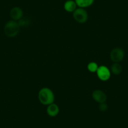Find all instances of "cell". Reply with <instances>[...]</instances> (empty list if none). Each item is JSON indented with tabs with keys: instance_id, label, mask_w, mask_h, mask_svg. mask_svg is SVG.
<instances>
[{
	"instance_id": "277c9868",
	"label": "cell",
	"mask_w": 128,
	"mask_h": 128,
	"mask_svg": "<svg viewBox=\"0 0 128 128\" xmlns=\"http://www.w3.org/2000/svg\"><path fill=\"white\" fill-rule=\"evenodd\" d=\"M124 51L120 48H115L110 52V58L114 63H119L123 60L124 57Z\"/></svg>"
},
{
	"instance_id": "8992f818",
	"label": "cell",
	"mask_w": 128,
	"mask_h": 128,
	"mask_svg": "<svg viewBox=\"0 0 128 128\" xmlns=\"http://www.w3.org/2000/svg\"><path fill=\"white\" fill-rule=\"evenodd\" d=\"M92 98L96 102L99 103L105 102L107 99V96L104 92L100 90H96L92 92Z\"/></svg>"
},
{
	"instance_id": "30bf717a",
	"label": "cell",
	"mask_w": 128,
	"mask_h": 128,
	"mask_svg": "<svg viewBox=\"0 0 128 128\" xmlns=\"http://www.w3.org/2000/svg\"><path fill=\"white\" fill-rule=\"evenodd\" d=\"M76 4L80 8H87L93 4L94 0H75Z\"/></svg>"
},
{
	"instance_id": "4fadbf2b",
	"label": "cell",
	"mask_w": 128,
	"mask_h": 128,
	"mask_svg": "<svg viewBox=\"0 0 128 128\" xmlns=\"http://www.w3.org/2000/svg\"><path fill=\"white\" fill-rule=\"evenodd\" d=\"M99 110L102 112H104L106 110H107L108 109V106L107 105V104H106L105 102H103V103H100V105H99Z\"/></svg>"
},
{
	"instance_id": "6da1fadb",
	"label": "cell",
	"mask_w": 128,
	"mask_h": 128,
	"mask_svg": "<svg viewBox=\"0 0 128 128\" xmlns=\"http://www.w3.org/2000/svg\"><path fill=\"white\" fill-rule=\"evenodd\" d=\"M38 99L43 105L48 106L54 103L55 96L51 89L47 87H44L39 91Z\"/></svg>"
},
{
	"instance_id": "8fae6325",
	"label": "cell",
	"mask_w": 128,
	"mask_h": 128,
	"mask_svg": "<svg viewBox=\"0 0 128 128\" xmlns=\"http://www.w3.org/2000/svg\"><path fill=\"white\" fill-rule=\"evenodd\" d=\"M122 70V66H120L119 63H114L112 65L111 67H110V71L113 74L116 75V76H118V75L120 74Z\"/></svg>"
},
{
	"instance_id": "3957f363",
	"label": "cell",
	"mask_w": 128,
	"mask_h": 128,
	"mask_svg": "<svg viewBox=\"0 0 128 128\" xmlns=\"http://www.w3.org/2000/svg\"><path fill=\"white\" fill-rule=\"evenodd\" d=\"M74 18L79 23H84L88 20V14L84 8H79L73 12Z\"/></svg>"
},
{
	"instance_id": "ba28073f",
	"label": "cell",
	"mask_w": 128,
	"mask_h": 128,
	"mask_svg": "<svg viewBox=\"0 0 128 128\" xmlns=\"http://www.w3.org/2000/svg\"><path fill=\"white\" fill-rule=\"evenodd\" d=\"M59 108L56 104H50L48 106L47 109H46V112L48 115L50 117H55L59 113Z\"/></svg>"
},
{
	"instance_id": "7a4b0ae2",
	"label": "cell",
	"mask_w": 128,
	"mask_h": 128,
	"mask_svg": "<svg viewBox=\"0 0 128 128\" xmlns=\"http://www.w3.org/2000/svg\"><path fill=\"white\" fill-rule=\"evenodd\" d=\"M4 34L8 37L16 36L20 32V25L16 21L7 22L4 27Z\"/></svg>"
},
{
	"instance_id": "52a82bcc",
	"label": "cell",
	"mask_w": 128,
	"mask_h": 128,
	"mask_svg": "<svg viewBox=\"0 0 128 128\" xmlns=\"http://www.w3.org/2000/svg\"><path fill=\"white\" fill-rule=\"evenodd\" d=\"M23 16V10L19 7H14L10 11V16L14 21H19Z\"/></svg>"
},
{
	"instance_id": "9c48e42d",
	"label": "cell",
	"mask_w": 128,
	"mask_h": 128,
	"mask_svg": "<svg viewBox=\"0 0 128 128\" xmlns=\"http://www.w3.org/2000/svg\"><path fill=\"white\" fill-rule=\"evenodd\" d=\"M77 4L73 0H68L64 4V9L67 12H74L77 9Z\"/></svg>"
},
{
	"instance_id": "5b68a950",
	"label": "cell",
	"mask_w": 128,
	"mask_h": 128,
	"mask_svg": "<svg viewBox=\"0 0 128 128\" xmlns=\"http://www.w3.org/2000/svg\"><path fill=\"white\" fill-rule=\"evenodd\" d=\"M97 75L102 81H107L110 77V71L106 66H100L97 70Z\"/></svg>"
},
{
	"instance_id": "7c38bea8",
	"label": "cell",
	"mask_w": 128,
	"mask_h": 128,
	"mask_svg": "<svg viewBox=\"0 0 128 128\" xmlns=\"http://www.w3.org/2000/svg\"><path fill=\"white\" fill-rule=\"evenodd\" d=\"M98 68H99V67H98V64H96V62H90L88 64V66H87V69L92 73H94V72H97Z\"/></svg>"
}]
</instances>
